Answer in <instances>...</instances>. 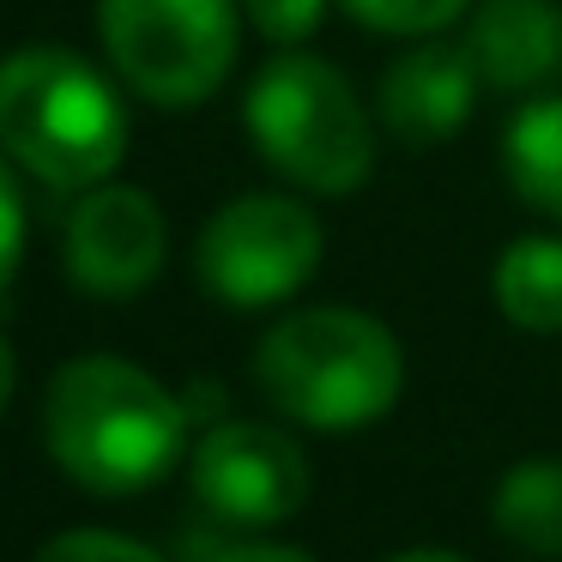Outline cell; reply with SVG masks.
Segmentation results:
<instances>
[{
	"instance_id": "obj_13",
	"label": "cell",
	"mask_w": 562,
	"mask_h": 562,
	"mask_svg": "<svg viewBox=\"0 0 562 562\" xmlns=\"http://www.w3.org/2000/svg\"><path fill=\"white\" fill-rule=\"evenodd\" d=\"M502 170L526 206L562 218V98H532L502 134Z\"/></svg>"
},
{
	"instance_id": "obj_6",
	"label": "cell",
	"mask_w": 562,
	"mask_h": 562,
	"mask_svg": "<svg viewBox=\"0 0 562 562\" xmlns=\"http://www.w3.org/2000/svg\"><path fill=\"white\" fill-rule=\"evenodd\" d=\"M321 218L291 194H236L200 231L194 272L224 308H279L315 279Z\"/></svg>"
},
{
	"instance_id": "obj_18",
	"label": "cell",
	"mask_w": 562,
	"mask_h": 562,
	"mask_svg": "<svg viewBox=\"0 0 562 562\" xmlns=\"http://www.w3.org/2000/svg\"><path fill=\"white\" fill-rule=\"evenodd\" d=\"M212 562H315V557H308V550H291V544H231Z\"/></svg>"
},
{
	"instance_id": "obj_8",
	"label": "cell",
	"mask_w": 562,
	"mask_h": 562,
	"mask_svg": "<svg viewBox=\"0 0 562 562\" xmlns=\"http://www.w3.org/2000/svg\"><path fill=\"white\" fill-rule=\"evenodd\" d=\"M67 272L91 296H139L170 260V224L164 206L134 182H98L79 194L67 218Z\"/></svg>"
},
{
	"instance_id": "obj_2",
	"label": "cell",
	"mask_w": 562,
	"mask_h": 562,
	"mask_svg": "<svg viewBox=\"0 0 562 562\" xmlns=\"http://www.w3.org/2000/svg\"><path fill=\"white\" fill-rule=\"evenodd\" d=\"M0 151L55 194H86L122 164L127 110L98 61L31 43L0 55Z\"/></svg>"
},
{
	"instance_id": "obj_16",
	"label": "cell",
	"mask_w": 562,
	"mask_h": 562,
	"mask_svg": "<svg viewBox=\"0 0 562 562\" xmlns=\"http://www.w3.org/2000/svg\"><path fill=\"white\" fill-rule=\"evenodd\" d=\"M243 13L267 43L291 49V43L315 37V25L327 19V0H243Z\"/></svg>"
},
{
	"instance_id": "obj_10",
	"label": "cell",
	"mask_w": 562,
	"mask_h": 562,
	"mask_svg": "<svg viewBox=\"0 0 562 562\" xmlns=\"http://www.w3.org/2000/svg\"><path fill=\"white\" fill-rule=\"evenodd\" d=\"M465 55L484 86L526 91L562 67V13L550 0H484L465 25Z\"/></svg>"
},
{
	"instance_id": "obj_9",
	"label": "cell",
	"mask_w": 562,
	"mask_h": 562,
	"mask_svg": "<svg viewBox=\"0 0 562 562\" xmlns=\"http://www.w3.org/2000/svg\"><path fill=\"white\" fill-rule=\"evenodd\" d=\"M477 61L465 49H448V43H424V49L400 55V61L381 74V122L400 139H417V146H436V139L460 134L477 110Z\"/></svg>"
},
{
	"instance_id": "obj_7",
	"label": "cell",
	"mask_w": 562,
	"mask_h": 562,
	"mask_svg": "<svg viewBox=\"0 0 562 562\" xmlns=\"http://www.w3.org/2000/svg\"><path fill=\"white\" fill-rule=\"evenodd\" d=\"M194 496L236 526H279L308 502V453L272 424H218L194 441Z\"/></svg>"
},
{
	"instance_id": "obj_14",
	"label": "cell",
	"mask_w": 562,
	"mask_h": 562,
	"mask_svg": "<svg viewBox=\"0 0 562 562\" xmlns=\"http://www.w3.org/2000/svg\"><path fill=\"white\" fill-rule=\"evenodd\" d=\"M357 25L381 31V37H436L441 25L472 7V0H339Z\"/></svg>"
},
{
	"instance_id": "obj_5",
	"label": "cell",
	"mask_w": 562,
	"mask_h": 562,
	"mask_svg": "<svg viewBox=\"0 0 562 562\" xmlns=\"http://www.w3.org/2000/svg\"><path fill=\"white\" fill-rule=\"evenodd\" d=\"M98 37L134 98L194 110L236 67L243 0H98Z\"/></svg>"
},
{
	"instance_id": "obj_4",
	"label": "cell",
	"mask_w": 562,
	"mask_h": 562,
	"mask_svg": "<svg viewBox=\"0 0 562 562\" xmlns=\"http://www.w3.org/2000/svg\"><path fill=\"white\" fill-rule=\"evenodd\" d=\"M243 127L255 151L308 194H357L375 170V127L351 79L315 55H272L243 91Z\"/></svg>"
},
{
	"instance_id": "obj_17",
	"label": "cell",
	"mask_w": 562,
	"mask_h": 562,
	"mask_svg": "<svg viewBox=\"0 0 562 562\" xmlns=\"http://www.w3.org/2000/svg\"><path fill=\"white\" fill-rule=\"evenodd\" d=\"M19 260H25V194H19L13 158L0 151V296L13 291Z\"/></svg>"
},
{
	"instance_id": "obj_3",
	"label": "cell",
	"mask_w": 562,
	"mask_h": 562,
	"mask_svg": "<svg viewBox=\"0 0 562 562\" xmlns=\"http://www.w3.org/2000/svg\"><path fill=\"white\" fill-rule=\"evenodd\" d=\"M255 381L291 424L363 429L400 405L405 351L387 321L363 308H291L260 339Z\"/></svg>"
},
{
	"instance_id": "obj_1",
	"label": "cell",
	"mask_w": 562,
	"mask_h": 562,
	"mask_svg": "<svg viewBox=\"0 0 562 562\" xmlns=\"http://www.w3.org/2000/svg\"><path fill=\"white\" fill-rule=\"evenodd\" d=\"M43 448L91 496H139L188 448V405L151 369L91 351L49 375Z\"/></svg>"
},
{
	"instance_id": "obj_11",
	"label": "cell",
	"mask_w": 562,
	"mask_h": 562,
	"mask_svg": "<svg viewBox=\"0 0 562 562\" xmlns=\"http://www.w3.org/2000/svg\"><path fill=\"white\" fill-rule=\"evenodd\" d=\"M496 308L526 333H562V236H520L490 272Z\"/></svg>"
},
{
	"instance_id": "obj_12",
	"label": "cell",
	"mask_w": 562,
	"mask_h": 562,
	"mask_svg": "<svg viewBox=\"0 0 562 562\" xmlns=\"http://www.w3.org/2000/svg\"><path fill=\"white\" fill-rule=\"evenodd\" d=\"M490 520L526 557H562V460H520L502 472Z\"/></svg>"
},
{
	"instance_id": "obj_20",
	"label": "cell",
	"mask_w": 562,
	"mask_h": 562,
	"mask_svg": "<svg viewBox=\"0 0 562 562\" xmlns=\"http://www.w3.org/2000/svg\"><path fill=\"white\" fill-rule=\"evenodd\" d=\"M387 562H465V557H453V550H400Z\"/></svg>"
},
{
	"instance_id": "obj_15",
	"label": "cell",
	"mask_w": 562,
	"mask_h": 562,
	"mask_svg": "<svg viewBox=\"0 0 562 562\" xmlns=\"http://www.w3.org/2000/svg\"><path fill=\"white\" fill-rule=\"evenodd\" d=\"M31 562H164V557L127 532H110V526H74V532H55Z\"/></svg>"
},
{
	"instance_id": "obj_19",
	"label": "cell",
	"mask_w": 562,
	"mask_h": 562,
	"mask_svg": "<svg viewBox=\"0 0 562 562\" xmlns=\"http://www.w3.org/2000/svg\"><path fill=\"white\" fill-rule=\"evenodd\" d=\"M13 387H19V357H13V345H7V333H0V417L13 405Z\"/></svg>"
}]
</instances>
